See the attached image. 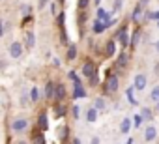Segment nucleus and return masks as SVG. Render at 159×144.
Wrapping results in <instances>:
<instances>
[{
  "instance_id": "c9c22d12",
  "label": "nucleus",
  "mask_w": 159,
  "mask_h": 144,
  "mask_svg": "<svg viewBox=\"0 0 159 144\" xmlns=\"http://www.w3.org/2000/svg\"><path fill=\"white\" fill-rule=\"evenodd\" d=\"M4 34H6V28H4V23H2V21H0V38H2Z\"/></svg>"
},
{
  "instance_id": "a19ab883",
  "label": "nucleus",
  "mask_w": 159,
  "mask_h": 144,
  "mask_svg": "<svg viewBox=\"0 0 159 144\" xmlns=\"http://www.w3.org/2000/svg\"><path fill=\"white\" fill-rule=\"evenodd\" d=\"M17 144H28V142H25V140H17Z\"/></svg>"
},
{
  "instance_id": "aec40b11",
  "label": "nucleus",
  "mask_w": 159,
  "mask_h": 144,
  "mask_svg": "<svg viewBox=\"0 0 159 144\" xmlns=\"http://www.w3.org/2000/svg\"><path fill=\"white\" fill-rule=\"evenodd\" d=\"M140 116H142V120H144V122H152V120H153V112H152V109H150V107H142Z\"/></svg>"
},
{
  "instance_id": "a211bd4d",
  "label": "nucleus",
  "mask_w": 159,
  "mask_h": 144,
  "mask_svg": "<svg viewBox=\"0 0 159 144\" xmlns=\"http://www.w3.org/2000/svg\"><path fill=\"white\" fill-rule=\"evenodd\" d=\"M28 99H30V103H38V101H39V88H38V86H32V88H30Z\"/></svg>"
},
{
  "instance_id": "c03bdc74",
  "label": "nucleus",
  "mask_w": 159,
  "mask_h": 144,
  "mask_svg": "<svg viewBox=\"0 0 159 144\" xmlns=\"http://www.w3.org/2000/svg\"><path fill=\"white\" fill-rule=\"evenodd\" d=\"M58 2H60V4H64V2H66V0H58Z\"/></svg>"
},
{
  "instance_id": "9d476101",
  "label": "nucleus",
  "mask_w": 159,
  "mask_h": 144,
  "mask_svg": "<svg viewBox=\"0 0 159 144\" xmlns=\"http://www.w3.org/2000/svg\"><path fill=\"white\" fill-rule=\"evenodd\" d=\"M66 96H67L66 86H64V84H56V88H54V99H56L58 103H62V101L66 99Z\"/></svg>"
},
{
  "instance_id": "473e14b6",
  "label": "nucleus",
  "mask_w": 159,
  "mask_h": 144,
  "mask_svg": "<svg viewBox=\"0 0 159 144\" xmlns=\"http://www.w3.org/2000/svg\"><path fill=\"white\" fill-rule=\"evenodd\" d=\"M124 8V0H114V6H112V13H118Z\"/></svg>"
},
{
  "instance_id": "79ce46f5",
  "label": "nucleus",
  "mask_w": 159,
  "mask_h": 144,
  "mask_svg": "<svg viewBox=\"0 0 159 144\" xmlns=\"http://www.w3.org/2000/svg\"><path fill=\"white\" fill-rule=\"evenodd\" d=\"M155 110H157V112H159V101H157V103H155Z\"/></svg>"
},
{
  "instance_id": "37998d69",
  "label": "nucleus",
  "mask_w": 159,
  "mask_h": 144,
  "mask_svg": "<svg viewBox=\"0 0 159 144\" xmlns=\"http://www.w3.org/2000/svg\"><path fill=\"white\" fill-rule=\"evenodd\" d=\"M127 144H133V138H129V140H127Z\"/></svg>"
},
{
  "instance_id": "6ab92c4d",
  "label": "nucleus",
  "mask_w": 159,
  "mask_h": 144,
  "mask_svg": "<svg viewBox=\"0 0 159 144\" xmlns=\"http://www.w3.org/2000/svg\"><path fill=\"white\" fill-rule=\"evenodd\" d=\"M94 109L99 112V110H105L107 109V101H105V97H96L94 99Z\"/></svg>"
},
{
  "instance_id": "ea45409f",
  "label": "nucleus",
  "mask_w": 159,
  "mask_h": 144,
  "mask_svg": "<svg viewBox=\"0 0 159 144\" xmlns=\"http://www.w3.org/2000/svg\"><path fill=\"white\" fill-rule=\"evenodd\" d=\"M73 144H83V142L79 140V138H73Z\"/></svg>"
},
{
  "instance_id": "e433bc0d",
  "label": "nucleus",
  "mask_w": 159,
  "mask_h": 144,
  "mask_svg": "<svg viewBox=\"0 0 159 144\" xmlns=\"http://www.w3.org/2000/svg\"><path fill=\"white\" fill-rule=\"evenodd\" d=\"M148 2H150V0H139V6H142V8H146V6H148Z\"/></svg>"
},
{
  "instance_id": "f8f14e48",
  "label": "nucleus",
  "mask_w": 159,
  "mask_h": 144,
  "mask_svg": "<svg viewBox=\"0 0 159 144\" xmlns=\"http://www.w3.org/2000/svg\"><path fill=\"white\" fill-rule=\"evenodd\" d=\"M38 129H39V131H47V129H49V118H47L45 112H41V114L38 116Z\"/></svg>"
},
{
  "instance_id": "1a4fd4ad",
  "label": "nucleus",
  "mask_w": 159,
  "mask_h": 144,
  "mask_svg": "<svg viewBox=\"0 0 159 144\" xmlns=\"http://www.w3.org/2000/svg\"><path fill=\"white\" fill-rule=\"evenodd\" d=\"M107 28H109L107 23H103V21H99V19H94V23H92V32H94V34H103Z\"/></svg>"
},
{
  "instance_id": "4be33fe9",
  "label": "nucleus",
  "mask_w": 159,
  "mask_h": 144,
  "mask_svg": "<svg viewBox=\"0 0 159 144\" xmlns=\"http://www.w3.org/2000/svg\"><path fill=\"white\" fill-rule=\"evenodd\" d=\"M98 19L103 21V23H109V21H111V13H109L107 10H103V8H99V10H98Z\"/></svg>"
},
{
  "instance_id": "2eb2a0df",
  "label": "nucleus",
  "mask_w": 159,
  "mask_h": 144,
  "mask_svg": "<svg viewBox=\"0 0 159 144\" xmlns=\"http://www.w3.org/2000/svg\"><path fill=\"white\" fill-rule=\"evenodd\" d=\"M32 144H45V135H43V131L36 129V131L32 133Z\"/></svg>"
},
{
  "instance_id": "0eeeda50",
  "label": "nucleus",
  "mask_w": 159,
  "mask_h": 144,
  "mask_svg": "<svg viewBox=\"0 0 159 144\" xmlns=\"http://www.w3.org/2000/svg\"><path fill=\"white\" fill-rule=\"evenodd\" d=\"M54 88H56V83L47 81V84H45V88H43V96H45V99H54Z\"/></svg>"
},
{
  "instance_id": "7c9ffc66",
  "label": "nucleus",
  "mask_w": 159,
  "mask_h": 144,
  "mask_svg": "<svg viewBox=\"0 0 159 144\" xmlns=\"http://www.w3.org/2000/svg\"><path fill=\"white\" fill-rule=\"evenodd\" d=\"M139 38H140V30L137 28V30H135V34H133V38L129 39V45H131V47H137V43H139Z\"/></svg>"
},
{
  "instance_id": "bb28decb",
  "label": "nucleus",
  "mask_w": 159,
  "mask_h": 144,
  "mask_svg": "<svg viewBox=\"0 0 159 144\" xmlns=\"http://www.w3.org/2000/svg\"><path fill=\"white\" fill-rule=\"evenodd\" d=\"M150 101H153V103L159 101V86H153V88H152V92H150Z\"/></svg>"
},
{
  "instance_id": "ddd939ff",
  "label": "nucleus",
  "mask_w": 159,
  "mask_h": 144,
  "mask_svg": "<svg viewBox=\"0 0 159 144\" xmlns=\"http://www.w3.org/2000/svg\"><path fill=\"white\" fill-rule=\"evenodd\" d=\"M25 45H26L28 49H34V47H36V34H34L32 30H28V32L25 34Z\"/></svg>"
},
{
  "instance_id": "b1692460",
  "label": "nucleus",
  "mask_w": 159,
  "mask_h": 144,
  "mask_svg": "<svg viewBox=\"0 0 159 144\" xmlns=\"http://www.w3.org/2000/svg\"><path fill=\"white\" fill-rule=\"evenodd\" d=\"M86 120H88V122H90V124H94V122H96V120H98V110H96V109H94V107H92V109H88V110H86Z\"/></svg>"
},
{
  "instance_id": "4468645a",
  "label": "nucleus",
  "mask_w": 159,
  "mask_h": 144,
  "mask_svg": "<svg viewBox=\"0 0 159 144\" xmlns=\"http://www.w3.org/2000/svg\"><path fill=\"white\" fill-rule=\"evenodd\" d=\"M66 58H67L69 62H73V60L77 58V43H69V45H67V52H66Z\"/></svg>"
},
{
  "instance_id": "7ed1b4c3",
  "label": "nucleus",
  "mask_w": 159,
  "mask_h": 144,
  "mask_svg": "<svg viewBox=\"0 0 159 144\" xmlns=\"http://www.w3.org/2000/svg\"><path fill=\"white\" fill-rule=\"evenodd\" d=\"M146 86H148V75H146V73H137V75L133 77V88H135L137 92H142Z\"/></svg>"
},
{
  "instance_id": "f704fd0d",
  "label": "nucleus",
  "mask_w": 159,
  "mask_h": 144,
  "mask_svg": "<svg viewBox=\"0 0 159 144\" xmlns=\"http://www.w3.org/2000/svg\"><path fill=\"white\" fill-rule=\"evenodd\" d=\"M47 4H49V0H39V2H38V8H39V10H43Z\"/></svg>"
},
{
  "instance_id": "72a5a7b5",
  "label": "nucleus",
  "mask_w": 159,
  "mask_h": 144,
  "mask_svg": "<svg viewBox=\"0 0 159 144\" xmlns=\"http://www.w3.org/2000/svg\"><path fill=\"white\" fill-rule=\"evenodd\" d=\"M64 21H66V13L60 11V13H58V23H60V26H64Z\"/></svg>"
},
{
  "instance_id": "58836bf2",
  "label": "nucleus",
  "mask_w": 159,
  "mask_h": 144,
  "mask_svg": "<svg viewBox=\"0 0 159 144\" xmlns=\"http://www.w3.org/2000/svg\"><path fill=\"white\" fill-rule=\"evenodd\" d=\"M90 144H99V138H98V137H92V140H90Z\"/></svg>"
},
{
  "instance_id": "f257e3e1",
  "label": "nucleus",
  "mask_w": 159,
  "mask_h": 144,
  "mask_svg": "<svg viewBox=\"0 0 159 144\" xmlns=\"http://www.w3.org/2000/svg\"><path fill=\"white\" fill-rule=\"evenodd\" d=\"M81 73L92 83V84H96L98 83V73H96V64L92 62V60H88V62H84L83 64V69H81Z\"/></svg>"
},
{
  "instance_id": "c756f323",
  "label": "nucleus",
  "mask_w": 159,
  "mask_h": 144,
  "mask_svg": "<svg viewBox=\"0 0 159 144\" xmlns=\"http://www.w3.org/2000/svg\"><path fill=\"white\" fill-rule=\"evenodd\" d=\"M71 116H73V120L81 118V107H79V105H73L71 107Z\"/></svg>"
},
{
  "instance_id": "20e7f679",
  "label": "nucleus",
  "mask_w": 159,
  "mask_h": 144,
  "mask_svg": "<svg viewBox=\"0 0 159 144\" xmlns=\"http://www.w3.org/2000/svg\"><path fill=\"white\" fill-rule=\"evenodd\" d=\"M118 86H120L118 75H116V73H109L107 79H105V90H109V92H116Z\"/></svg>"
},
{
  "instance_id": "9b49d317",
  "label": "nucleus",
  "mask_w": 159,
  "mask_h": 144,
  "mask_svg": "<svg viewBox=\"0 0 159 144\" xmlns=\"http://www.w3.org/2000/svg\"><path fill=\"white\" fill-rule=\"evenodd\" d=\"M157 138V129L153 127V125H148L146 129H144V140L146 142H152V140H155Z\"/></svg>"
},
{
  "instance_id": "393cba45",
  "label": "nucleus",
  "mask_w": 159,
  "mask_h": 144,
  "mask_svg": "<svg viewBox=\"0 0 159 144\" xmlns=\"http://www.w3.org/2000/svg\"><path fill=\"white\" fill-rule=\"evenodd\" d=\"M131 118H133V120H131V125H133V127H137V129H139V127L142 125V122H144L140 114H135V116H131Z\"/></svg>"
},
{
  "instance_id": "c85d7f7f",
  "label": "nucleus",
  "mask_w": 159,
  "mask_h": 144,
  "mask_svg": "<svg viewBox=\"0 0 159 144\" xmlns=\"http://www.w3.org/2000/svg\"><path fill=\"white\" fill-rule=\"evenodd\" d=\"M88 6H90V0H77V10H79V11L86 10Z\"/></svg>"
},
{
  "instance_id": "f03ea898",
  "label": "nucleus",
  "mask_w": 159,
  "mask_h": 144,
  "mask_svg": "<svg viewBox=\"0 0 159 144\" xmlns=\"http://www.w3.org/2000/svg\"><path fill=\"white\" fill-rule=\"evenodd\" d=\"M28 129V120L23 118V116H17L11 120V131L13 133H25Z\"/></svg>"
},
{
  "instance_id": "49530a36",
  "label": "nucleus",
  "mask_w": 159,
  "mask_h": 144,
  "mask_svg": "<svg viewBox=\"0 0 159 144\" xmlns=\"http://www.w3.org/2000/svg\"><path fill=\"white\" fill-rule=\"evenodd\" d=\"M157 52H159V41H157Z\"/></svg>"
},
{
  "instance_id": "5701e85b",
  "label": "nucleus",
  "mask_w": 159,
  "mask_h": 144,
  "mask_svg": "<svg viewBox=\"0 0 159 144\" xmlns=\"http://www.w3.org/2000/svg\"><path fill=\"white\" fill-rule=\"evenodd\" d=\"M127 58H129V56H127V52H125V51H122V52L118 54V60H116L118 67H125V65H127Z\"/></svg>"
},
{
  "instance_id": "a878e982",
  "label": "nucleus",
  "mask_w": 159,
  "mask_h": 144,
  "mask_svg": "<svg viewBox=\"0 0 159 144\" xmlns=\"http://www.w3.org/2000/svg\"><path fill=\"white\" fill-rule=\"evenodd\" d=\"M58 137H60L62 140H66V138L69 137V127H67V125H62V127L58 129Z\"/></svg>"
},
{
  "instance_id": "6e6552de",
  "label": "nucleus",
  "mask_w": 159,
  "mask_h": 144,
  "mask_svg": "<svg viewBox=\"0 0 159 144\" xmlns=\"http://www.w3.org/2000/svg\"><path fill=\"white\" fill-rule=\"evenodd\" d=\"M88 94L83 84H73V99H84Z\"/></svg>"
},
{
  "instance_id": "423d86ee",
  "label": "nucleus",
  "mask_w": 159,
  "mask_h": 144,
  "mask_svg": "<svg viewBox=\"0 0 159 144\" xmlns=\"http://www.w3.org/2000/svg\"><path fill=\"white\" fill-rule=\"evenodd\" d=\"M23 51H25V45H23L21 41H13V43L10 45V56L15 58V60L23 56Z\"/></svg>"
},
{
  "instance_id": "dca6fc26",
  "label": "nucleus",
  "mask_w": 159,
  "mask_h": 144,
  "mask_svg": "<svg viewBox=\"0 0 159 144\" xmlns=\"http://www.w3.org/2000/svg\"><path fill=\"white\" fill-rule=\"evenodd\" d=\"M131 131V118H122V124H120V133L122 135H127Z\"/></svg>"
},
{
  "instance_id": "a18cd8bd",
  "label": "nucleus",
  "mask_w": 159,
  "mask_h": 144,
  "mask_svg": "<svg viewBox=\"0 0 159 144\" xmlns=\"http://www.w3.org/2000/svg\"><path fill=\"white\" fill-rule=\"evenodd\" d=\"M94 2H96V4H99V2H101V0H94Z\"/></svg>"
},
{
  "instance_id": "2f4dec72",
  "label": "nucleus",
  "mask_w": 159,
  "mask_h": 144,
  "mask_svg": "<svg viewBox=\"0 0 159 144\" xmlns=\"http://www.w3.org/2000/svg\"><path fill=\"white\" fill-rule=\"evenodd\" d=\"M67 77L73 81V84H81V77H79V75L75 73V71H69V73H67Z\"/></svg>"
},
{
  "instance_id": "cd10ccee",
  "label": "nucleus",
  "mask_w": 159,
  "mask_h": 144,
  "mask_svg": "<svg viewBox=\"0 0 159 144\" xmlns=\"http://www.w3.org/2000/svg\"><path fill=\"white\" fill-rule=\"evenodd\" d=\"M133 90H135L133 86H131V88H127V90H125V96H127V99H129V103H131V105H139V101L133 97Z\"/></svg>"
},
{
  "instance_id": "412c9836",
  "label": "nucleus",
  "mask_w": 159,
  "mask_h": 144,
  "mask_svg": "<svg viewBox=\"0 0 159 144\" xmlns=\"http://www.w3.org/2000/svg\"><path fill=\"white\" fill-rule=\"evenodd\" d=\"M142 10H144V8L137 4V6L133 8V13H131V19H133V21H140V19H142Z\"/></svg>"
},
{
  "instance_id": "4c0bfd02",
  "label": "nucleus",
  "mask_w": 159,
  "mask_h": 144,
  "mask_svg": "<svg viewBox=\"0 0 159 144\" xmlns=\"http://www.w3.org/2000/svg\"><path fill=\"white\" fill-rule=\"evenodd\" d=\"M51 11H52V15H58V11H56V4H51Z\"/></svg>"
},
{
  "instance_id": "f3484780",
  "label": "nucleus",
  "mask_w": 159,
  "mask_h": 144,
  "mask_svg": "<svg viewBox=\"0 0 159 144\" xmlns=\"http://www.w3.org/2000/svg\"><path fill=\"white\" fill-rule=\"evenodd\" d=\"M114 52H116V41L111 39V41L105 43V54L107 56H114Z\"/></svg>"
},
{
  "instance_id": "39448f33",
  "label": "nucleus",
  "mask_w": 159,
  "mask_h": 144,
  "mask_svg": "<svg viewBox=\"0 0 159 144\" xmlns=\"http://www.w3.org/2000/svg\"><path fill=\"white\" fill-rule=\"evenodd\" d=\"M116 39H118V43L122 45V49L129 47V32H127V26H122V28L118 30V34H116Z\"/></svg>"
}]
</instances>
